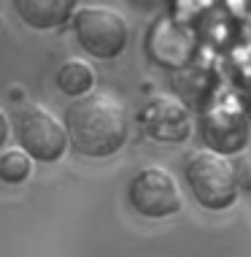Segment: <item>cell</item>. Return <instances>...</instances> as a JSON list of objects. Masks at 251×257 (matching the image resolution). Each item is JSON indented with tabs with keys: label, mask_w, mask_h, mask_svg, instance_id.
Returning a JSON list of instances; mask_svg holds the SVG:
<instances>
[{
	"label": "cell",
	"mask_w": 251,
	"mask_h": 257,
	"mask_svg": "<svg viewBox=\"0 0 251 257\" xmlns=\"http://www.w3.org/2000/svg\"><path fill=\"white\" fill-rule=\"evenodd\" d=\"M65 133L76 152L84 157L116 155L130 136V116L119 98L100 89H89L65 111Z\"/></svg>",
	"instance_id": "obj_1"
},
{
	"label": "cell",
	"mask_w": 251,
	"mask_h": 257,
	"mask_svg": "<svg viewBox=\"0 0 251 257\" xmlns=\"http://www.w3.org/2000/svg\"><path fill=\"white\" fill-rule=\"evenodd\" d=\"M184 176L200 206L221 211L238 200L240 179L232 160L213 149H194L184 160Z\"/></svg>",
	"instance_id": "obj_2"
},
{
	"label": "cell",
	"mask_w": 251,
	"mask_h": 257,
	"mask_svg": "<svg viewBox=\"0 0 251 257\" xmlns=\"http://www.w3.org/2000/svg\"><path fill=\"white\" fill-rule=\"evenodd\" d=\"M73 33L81 49L97 60L119 57L130 38L124 14L111 6H84L73 11Z\"/></svg>",
	"instance_id": "obj_3"
},
{
	"label": "cell",
	"mask_w": 251,
	"mask_h": 257,
	"mask_svg": "<svg viewBox=\"0 0 251 257\" xmlns=\"http://www.w3.org/2000/svg\"><path fill=\"white\" fill-rule=\"evenodd\" d=\"M14 133L19 149H25L38 163H57L68 152L65 124L38 103H22L14 111Z\"/></svg>",
	"instance_id": "obj_4"
},
{
	"label": "cell",
	"mask_w": 251,
	"mask_h": 257,
	"mask_svg": "<svg viewBox=\"0 0 251 257\" xmlns=\"http://www.w3.org/2000/svg\"><path fill=\"white\" fill-rule=\"evenodd\" d=\"M127 200L141 217L146 219H165L181 211L178 182L162 165H143L127 184Z\"/></svg>",
	"instance_id": "obj_5"
},
{
	"label": "cell",
	"mask_w": 251,
	"mask_h": 257,
	"mask_svg": "<svg viewBox=\"0 0 251 257\" xmlns=\"http://www.w3.org/2000/svg\"><path fill=\"white\" fill-rule=\"evenodd\" d=\"M200 133H203L205 149H213L219 155H235L243 152L248 144V119L238 103H216L203 108L200 114Z\"/></svg>",
	"instance_id": "obj_6"
},
{
	"label": "cell",
	"mask_w": 251,
	"mask_h": 257,
	"mask_svg": "<svg viewBox=\"0 0 251 257\" xmlns=\"http://www.w3.org/2000/svg\"><path fill=\"white\" fill-rule=\"evenodd\" d=\"M143 130L157 141H184L189 136V114L184 103L173 98H157L143 108L141 114Z\"/></svg>",
	"instance_id": "obj_7"
},
{
	"label": "cell",
	"mask_w": 251,
	"mask_h": 257,
	"mask_svg": "<svg viewBox=\"0 0 251 257\" xmlns=\"http://www.w3.org/2000/svg\"><path fill=\"white\" fill-rule=\"evenodd\" d=\"M19 19L36 30H54L73 17L79 0H14Z\"/></svg>",
	"instance_id": "obj_8"
},
{
	"label": "cell",
	"mask_w": 251,
	"mask_h": 257,
	"mask_svg": "<svg viewBox=\"0 0 251 257\" xmlns=\"http://www.w3.org/2000/svg\"><path fill=\"white\" fill-rule=\"evenodd\" d=\"M57 87L62 89L65 95L71 98H81L87 95L89 89H95V71L87 60H79V57H71L65 60L62 65L57 68Z\"/></svg>",
	"instance_id": "obj_9"
},
{
	"label": "cell",
	"mask_w": 251,
	"mask_h": 257,
	"mask_svg": "<svg viewBox=\"0 0 251 257\" xmlns=\"http://www.w3.org/2000/svg\"><path fill=\"white\" fill-rule=\"evenodd\" d=\"M33 176V157L25 149H6L0 155V182L22 184Z\"/></svg>",
	"instance_id": "obj_10"
},
{
	"label": "cell",
	"mask_w": 251,
	"mask_h": 257,
	"mask_svg": "<svg viewBox=\"0 0 251 257\" xmlns=\"http://www.w3.org/2000/svg\"><path fill=\"white\" fill-rule=\"evenodd\" d=\"M11 136V124H9V116H6V111L0 108V149L6 147V141H9Z\"/></svg>",
	"instance_id": "obj_11"
}]
</instances>
